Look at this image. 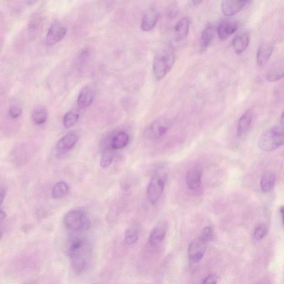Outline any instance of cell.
<instances>
[{
  "instance_id": "obj_1",
  "label": "cell",
  "mask_w": 284,
  "mask_h": 284,
  "mask_svg": "<svg viewBox=\"0 0 284 284\" xmlns=\"http://www.w3.org/2000/svg\"><path fill=\"white\" fill-rule=\"evenodd\" d=\"M67 253L75 274H82L90 266L92 249L90 243L85 239H73L67 246Z\"/></svg>"
},
{
  "instance_id": "obj_2",
  "label": "cell",
  "mask_w": 284,
  "mask_h": 284,
  "mask_svg": "<svg viewBox=\"0 0 284 284\" xmlns=\"http://www.w3.org/2000/svg\"><path fill=\"white\" fill-rule=\"evenodd\" d=\"M175 58L172 46H165L158 51L153 61V72L157 80L163 79L172 70Z\"/></svg>"
},
{
  "instance_id": "obj_3",
  "label": "cell",
  "mask_w": 284,
  "mask_h": 284,
  "mask_svg": "<svg viewBox=\"0 0 284 284\" xmlns=\"http://www.w3.org/2000/svg\"><path fill=\"white\" fill-rule=\"evenodd\" d=\"M64 224L69 229L82 232L90 229L92 223L90 218L82 211H70L64 217Z\"/></svg>"
},
{
  "instance_id": "obj_4",
  "label": "cell",
  "mask_w": 284,
  "mask_h": 284,
  "mask_svg": "<svg viewBox=\"0 0 284 284\" xmlns=\"http://www.w3.org/2000/svg\"><path fill=\"white\" fill-rule=\"evenodd\" d=\"M165 176L156 174L150 181L147 189L148 201L155 205L159 201L165 187Z\"/></svg>"
},
{
  "instance_id": "obj_5",
  "label": "cell",
  "mask_w": 284,
  "mask_h": 284,
  "mask_svg": "<svg viewBox=\"0 0 284 284\" xmlns=\"http://www.w3.org/2000/svg\"><path fill=\"white\" fill-rule=\"evenodd\" d=\"M67 28L58 21L53 22L48 28L45 43L47 46H52L59 42L66 36Z\"/></svg>"
},
{
  "instance_id": "obj_6",
  "label": "cell",
  "mask_w": 284,
  "mask_h": 284,
  "mask_svg": "<svg viewBox=\"0 0 284 284\" xmlns=\"http://www.w3.org/2000/svg\"><path fill=\"white\" fill-rule=\"evenodd\" d=\"M168 128V121L161 118L154 121L150 125L147 131V136L152 140L160 139L167 133Z\"/></svg>"
},
{
  "instance_id": "obj_7",
  "label": "cell",
  "mask_w": 284,
  "mask_h": 284,
  "mask_svg": "<svg viewBox=\"0 0 284 284\" xmlns=\"http://www.w3.org/2000/svg\"><path fill=\"white\" fill-rule=\"evenodd\" d=\"M251 2L250 1H246V0H238V1H234V0H227V1H223L222 2L221 7L223 14L228 17L233 16L236 15L239 12L243 10L247 3Z\"/></svg>"
},
{
  "instance_id": "obj_8",
  "label": "cell",
  "mask_w": 284,
  "mask_h": 284,
  "mask_svg": "<svg viewBox=\"0 0 284 284\" xmlns=\"http://www.w3.org/2000/svg\"><path fill=\"white\" fill-rule=\"evenodd\" d=\"M160 14L156 9L151 8L146 10L142 19V30L145 32L152 30L156 26Z\"/></svg>"
},
{
  "instance_id": "obj_9",
  "label": "cell",
  "mask_w": 284,
  "mask_h": 284,
  "mask_svg": "<svg viewBox=\"0 0 284 284\" xmlns=\"http://www.w3.org/2000/svg\"><path fill=\"white\" fill-rule=\"evenodd\" d=\"M206 244L199 238L190 243L188 247V256L190 261L196 263L201 261L205 252Z\"/></svg>"
},
{
  "instance_id": "obj_10",
  "label": "cell",
  "mask_w": 284,
  "mask_h": 284,
  "mask_svg": "<svg viewBox=\"0 0 284 284\" xmlns=\"http://www.w3.org/2000/svg\"><path fill=\"white\" fill-rule=\"evenodd\" d=\"M238 28V24L232 20H225L221 22L217 28L219 38L225 40L233 35Z\"/></svg>"
},
{
  "instance_id": "obj_11",
  "label": "cell",
  "mask_w": 284,
  "mask_h": 284,
  "mask_svg": "<svg viewBox=\"0 0 284 284\" xmlns=\"http://www.w3.org/2000/svg\"><path fill=\"white\" fill-rule=\"evenodd\" d=\"M78 141V134L74 132L68 133L59 141L56 145L57 149L61 153L67 152L74 147Z\"/></svg>"
},
{
  "instance_id": "obj_12",
  "label": "cell",
  "mask_w": 284,
  "mask_h": 284,
  "mask_svg": "<svg viewBox=\"0 0 284 284\" xmlns=\"http://www.w3.org/2000/svg\"><path fill=\"white\" fill-rule=\"evenodd\" d=\"M202 173V169L200 167H195L189 170L186 174V181L190 190H196L200 188Z\"/></svg>"
},
{
  "instance_id": "obj_13",
  "label": "cell",
  "mask_w": 284,
  "mask_h": 284,
  "mask_svg": "<svg viewBox=\"0 0 284 284\" xmlns=\"http://www.w3.org/2000/svg\"><path fill=\"white\" fill-rule=\"evenodd\" d=\"M167 233V224L165 222H161L157 224L150 234L149 243L152 246L159 245L163 241Z\"/></svg>"
},
{
  "instance_id": "obj_14",
  "label": "cell",
  "mask_w": 284,
  "mask_h": 284,
  "mask_svg": "<svg viewBox=\"0 0 284 284\" xmlns=\"http://www.w3.org/2000/svg\"><path fill=\"white\" fill-rule=\"evenodd\" d=\"M274 51V46L270 43L262 44L258 48L257 62L259 67H263L269 61Z\"/></svg>"
},
{
  "instance_id": "obj_15",
  "label": "cell",
  "mask_w": 284,
  "mask_h": 284,
  "mask_svg": "<svg viewBox=\"0 0 284 284\" xmlns=\"http://www.w3.org/2000/svg\"><path fill=\"white\" fill-rule=\"evenodd\" d=\"M95 96V91L91 87L85 86L80 92L78 99V106L81 109L90 106L94 100Z\"/></svg>"
},
{
  "instance_id": "obj_16",
  "label": "cell",
  "mask_w": 284,
  "mask_h": 284,
  "mask_svg": "<svg viewBox=\"0 0 284 284\" xmlns=\"http://www.w3.org/2000/svg\"><path fill=\"white\" fill-rule=\"evenodd\" d=\"M215 29L212 24L209 23L204 28L200 39V50L201 52H203L210 46L214 38Z\"/></svg>"
},
{
  "instance_id": "obj_17",
  "label": "cell",
  "mask_w": 284,
  "mask_h": 284,
  "mask_svg": "<svg viewBox=\"0 0 284 284\" xmlns=\"http://www.w3.org/2000/svg\"><path fill=\"white\" fill-rule=\"evenodd\" d=\"M190 25V20L188 18H183L174 27V36L177 41L183 40L188 35Z\"/></svg>"
},
{
  "instance_id": "obj_18",
  "label": "cell",
  "mask_w": 284,
  "mask_h": 284,
  "mask_svg": "<svg viewBox=\"0 0 284 284\" xmlns=\"http://www.w3.org/2000/svg\"><path fill=\"white\" fill-rule=\"evenodd\" d=\"M253 112L250 110L246 111L243 114L238 123L237 133L238 136H243L249 131L253 121Z\"/></svg>"
},
{
  "instance_id": "obj_19",
  "label": "cell",
  "mask_w": 284,
  "mask_h": 284,
  "mask_svg": "<svg viewBox=\"0 0 284 284\" xmlns=\"http://www.w3.org/2000/svg\"><path fill=\"white\" fill-rule=\"evenodd\" d=\"M249 41V35L246 32L237 36L232 42L234 52L238 55L243 54L248 47Z\"/></svg>"
},
{
  "instance_id": "obj_20",
  "label": "cell",
  "mask_w": 284,
  "mask_h": 284,
  "mask_svg": "<svg viewBox=\"0 0 284 284\" xmlns=\"http://www.w3.org/2000/svg\"><path fill=\"white\" fill-rule=\"evenodd\" d=\"M276 181L275 174L267 172L263 174L261 180V187L264 193H267L273 188Z\"/></svg>"
},
{
  "instance_id": "obj_21",
  "label": "cell",
  "mask_w": 284,
  "mask_h": 284,
  "mask_svg": "<svg viewBox=\"0 0 284 284\" xmlns=\"http://www.w3.org/2000/svg\"><path fill=\"white\" fill-rule=\"evenodd\" d=\"M47 117V109L43 106L35 107L32 112V120L35 124L41 125L45 123Z\"/></svg>"
},
{
  "instance_id": "obj_22",
  "label": "cell",
  "mask_w": 284,
  "mask_h": 284,
  "mask_svg": "<svg viewBox=\"0 0 284 284\" xmlns=\"http://www.w3.org/2000/svg\"><path fill=\"white\" fill-rule=\"evenodd\" d=\"M70 190L67 183L60 181L54 186L51 190V197L54 199H60L66 196Z\"/></svg>"
},
{
  "instance_id": "obj_23",
  "label": "cell",
  "mask_w": 284,
  "mask_h": 284,
  "mask_svg": "<svg viewBox=\"0 0 284 284\" xmlns=\"http://www.w3.org/2000/svg\"><path fill=\"white\" fill-rule=\"evenodd\" d=\"M129 136L124 132H120L113 137L111 146L113 149L119 150L126 147L129 142Z\"/></svg>"
},
{
  "instance_id": "obj_24",
  "label": "cell",
  "mask_w": 284,
  "mask_h": 284,
  "mask_svg": "<svg viewBox=\"0 0 284 284\" xmlns=\"http://www.w3.org/2000/svg\"><path fill=\"white\" fill-rule=\"evenodd\" d=\"M284 78V67L272 68L267 71L266 79L270 82H277Z\"/></svg>"
},
{
  "instance_id": "obj_25",
  "label": "cell",
  "mask_w": 284,
  "mask_h": 284,
  "mask_svg": "<svg viewBox=\"0 0 284 284\" xmlns=\"http://www.w3.org/2000/svg\"><path fill=\"white\" fill-rule=\"evenodd\" d=\"M79 119V115L74 111H69L63 117V125L65 128H70L76 124Z\"/></svg>"
},
{
  "instance_id": "obj_26",
  "label": "cell",
  "mask_w": 284,
  "mask_h": 284,
  "mask_svg": "<svg viewBox=\"0 0 284 284\" xmlns=\"http://www.w3.org/2000/svg\"><path fill=\"white\" fill-rule=\"evenodd\" d=\"M140 231L136 228L128 229L125 234V242L128 245H131L137 242L139 239Z\"/></svg>"
},
{
  "instance_id": "obj_27",
  "label": "cell",
  "mask_w": 284,
  "mask_h": 284,
  "mask_svg": "<svg viewBox=\"0 0 284 284\" xmlns=\"http://www.w3.org/2000/svg\"><path fill=\"white\" fill-rule=\"evenodd\" d=\"M268 232V228L265 224L262 223L259 224L254 232V238L257 241H261L264 238Z\"/></svg>"
},
{
  "instance_id": "obj_28",
  "label": "cell",
  "mask_w": 284,
  "mask_h": 284,
  "mask_svg": "<svg viewBox=\"0 0 284 284\" xmlns=\"http://www.w3.org/2000/svg\"><path fill=\"white\" fill-rule=\"evenodd\" d=\"M213 231L209 226L205 227V228L202 230L200 237H199L201 241L205 243H208L213 240Z\"/></svg>"
},
{
  "instance_id": "obj_29",
  "label": "cell",
  "mask_w": 284,
  "mask_h": 284,
  "mask_svg": "<svg viewBox=\"0 0 284 284\" xmlns=\"http://www.w3.org/2000/svg\"><path fill=\"white\" fill-rule=\"evenodd\" d=\"M113 160V157L110 152L104 153L100 161L101 167L103 169L108 168L112 164Z\"/></svg>"
},
{
  "instance_id": "obj_30",
  "label": "cell",
  "mask_w": 284,
  "mask_h": 284,
  "mask_svg": "<svg viewBox=\"0 0 284 284\" xmlns=\"http://www.w3.org/2000/svg\"><path fill=\"white\" fill-rule=\"evenodd\" d=\"M9 114L12 119H18L22 114V109L18 105H11L9 109Z\"/></svg>"
},
{
  "instance_id": "obj_31",
  "label": "cell",
  "mask_w": 284,
  "mask_h": 284,
  "mask_svg": "<svg viewBox=\"0 0 284 284\" xmlns=\"http://www.w3.org/2000/svg\"><path fill=\"white\" fill-rule=\"evenodd\" d=\"M275 127L277 128L279 133L281 134L282 136H283L284 139V111L281 115L279 124L276 125Z\"/></svg>"
},
{
  "instance_id": "obj_32",
  "label": "cell",
  "mask_w": 284,
  "mask_h": 284,
  "mask_svg": "<svg viewBox=\"0 0 284 284\" xmlns=\"http://www.w3.org/2000/svg\"><path fill=\"white\" fill-rule=\"evenodd\" d=\"M217 277L215 274H210L207 277L203 284H217Z\"/></svg>"
},
{
  "instance_id": "obj_33",
  "label": "cell",
  "mask_w": 284,
  "mask_h": 284,
  "mask_svg": "<svg viewBox=\"0 0 284 284\" xmlns=\"http://www.w3.org/2000/svg\"><path fill=\"white\" fill-rule=\"evenodd\" d=\"M7 194V189L5 188H2L1 190V204H2V203L5 200Z\"/></svg>"
},
{
  "instance_id": "obj_34",
  "label": "cell",
  "mask_w": 284,
  "mask_h": 284,
  "mask_svg": "<svg viewBox=\"0 0 284 284\" xmlns=\"http://www.w3.org/2000/svg\"><path fill=\"white\" fill-rule=\"evenodd\" d=\"M6 217V213L2 209L0 210V222L2 223L4 221H5Z\"/></svg>"
},
{
  "instance_id": "obj_35",
  "label": "cell",
  "mask_w": 284,
  "mask_h": 284,
  "mask_svg": "<svg viewBox=\"0 0 284 284\" xmlns=\"http://www.w3.org/2000/svg\"><path fill=\"white\" fill-rule=\"evenodd\" d=\"M281 213L282 216L283 224L284 225V206H283L282 207H281Z\"/></svg>"
},
{
  "instance_id": "obj_36",
  "label": "cell",
  "mask_w": 284,
  "mask_h": 284,
  "mask_svg": "<svg viewBox=\"0 0 284 284\" xmlns=\"http://www.w3.org/2000/svg\"><path fill=\"white\" fill-rule=\"evenodd\" d=\"M23 284H36V283L34 281H28Z\"/></svg>"
},
{
  "instance_id": "obj_37",
  "label": "cell",
  "mask_w": 284,
  "mask_h": 284,
  "mask_svg": "<svg viewBox=\"0 0 284 284\" xmlns=\"http://www.w3.org/2000/svg\"><path fill=\"white\" fill-rule=\"evenodd\" d=\"M201 2H202V1H193V3L194 4V5H199V4L201 3Z\"/></svg>"
},
{
  "instance_id": "obj_38",
  "label": "cell",
  "mask_w": 284,
  "mask_h": 284,
  "mask_svg": "<svg viewBox=\"0 0 284 284\" xmlns=\"http://www.w3.org/2000/svg\"></svg>"
}]
</instances>
